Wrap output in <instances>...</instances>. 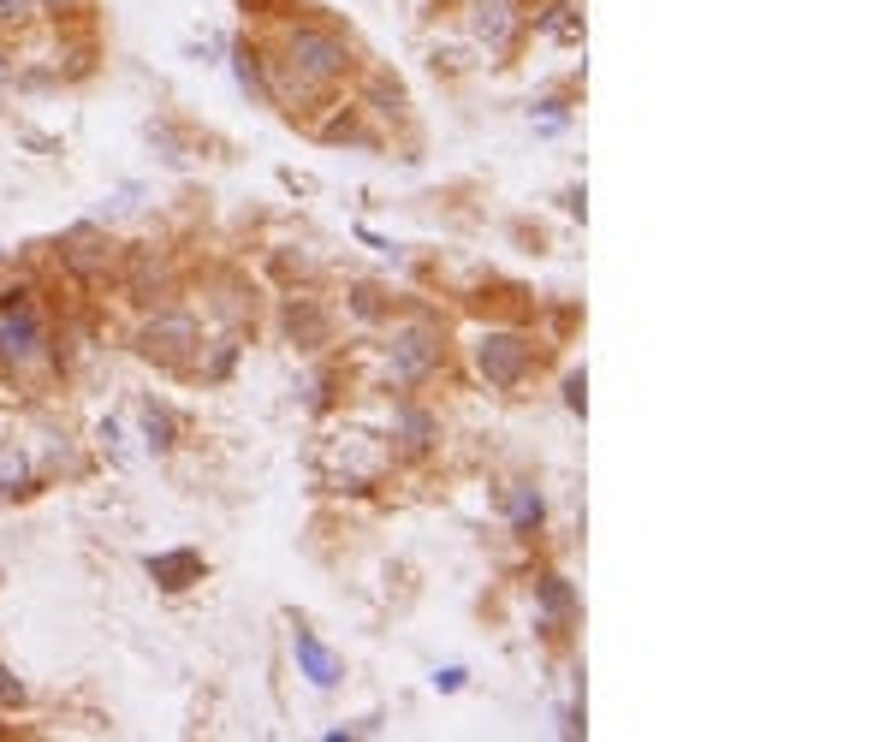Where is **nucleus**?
Returning a JSON list of instances; mask_svg holds the SVG:
<instances>
[{
	"label": "nucleus",
	"instance_id": "nucleus-1",
	"mask_svg": "<svg viewBox=\"0 0 891 742\" xmlns=\"http://www.w3.org/2000/svg\"><path fill=\"white\" fill-rule=\"evenodd\" d=\"M42 315H37V303H24V298H7L0 303V357L12 362V369H24V362H37L42 357Z\"/></svg>",
	"mask_w": 891,
	"mask_h": 742
},
{
	"label": "nucleus",
	"instance_id": "nucleus-8",
	"mask_svg": "<svg viewBox=\"0 0 891 742\" xmlns=\"http://www.w3.org/2000/svg\"><path fill=\"white\" fill-rule=\"evenodd\" d=\"M149 571H156V576L167 582V589H184V576L197 571V559H191V552H173V559H156Z\"/></svg>",
	"mask_w": 891,
	"mask_h": 742
},
{
	"label": "nucleus",
	"instance_id": "nucleus-6",
	"mask_svg": "<svg viewBox=\"0 0 891 742\" xmlns=\"http://www.w3.org/2000/svg\"><path fill=\"white\" fill-rule=\"evenodd\" d=\"M191 339H197V321H191V315H167V321L149 327V351H161V357H179Z\"/></svg>",
	"mask_w": 891,
	"mask_h": 742
},
{
	"label": "nucleus",
	"instance_id": "nucleus-7",
	"mask_svg": "<svg viewBox=\"0 0 891 742\" xmlns=\"http://www.w3.org/2000/svg\"><path fill=\"white\" fill-rule=\"evenodd\" d=\"M298 660H303V671H310V683H321V689H328V683L339 678V665H333V653H328V648H321V642H316V635H310V630H298Z\"/></svg>",
	"mask_w": 891,
	"mask_h": 742
},
{
	"label": "nucleus",
	"instance_id": "nucleus-4",
	"mask_svg": "<svg viewBox=\"0 0 891 742\" xmlns=\"http://www.w3.org/2000/svg\"><path fill=\"white\" fill-rule=\"evenodd\" d=\"M475 37L488 48H505L518 37V7L511 0H475Z\"/></svg>",
	"mask_w": 891,
	"mask_h": 742
},
{
	"label": "nucleus",
	"instance_id": "nucleus-9",
	"mask_svg": "<svg viewBox=\"0 0 891 742\" xmlns=\"http://www.w3.org/2000/svg\"><path fill=\"white\" fill-rule=\"evenodd\" d=\"M30 19V0H0V24H24Z\"/></svg>",
	"mask_w": 891,
	"mask_h": 742
},
{
	"label": "nucleus",
	"instance_id": "nucleus-5",
	"mask_svg": "<svg viewBox=\"0 0 891 742\" xmlns=\"http://www.w3.org/2000/svg\"><path fill=\"white\" fill-rule=\"evenodd\" d=\"M428 362H434V339L428 333H404L399 344H392V374H399V381H417Z\"/></svg>",
	"mask_w": 891,
	"mask_h": 742
},
{
	"label": "nucleus",
	"instance_id": "nucleus-3",
	"mask_svg": "<svg viewBox=\"0 0 891 742\" xmlns=\"http://www.w3.org/2000/svg\"><path fill=\"white\" fill-rule=\"evenodd\" d=\"M523 362H529V344H523L518 333H493V339H482V374H488V381L511 387V381L523 374Z\"/></svg>",
	"mask_w": 891,
	"mask_h": 742
},
{
	"label": "nucleus",
	"instance_id": "nucleus-2",
	"mask_svg": "<svg viewBox=\"0 0 891 742\" xmlns=\"http://www.w3.org/2000/svg\"><path fill=\"white\" fill-rule=\"evenodd\" d=\"M291 66L310 72L316 83H328V78L346 72V48H339L333 37H321V30H298V37H291Z\"/></svg>",
	"mask_w": 891,
	"mask_h": 742
},
{
	"label": "nucleus",
	"instance_id": "nucleus-10",
	"mask_svg": "<svg viewBox=\"0 0 891 742\" xmlns=\"http://www.w3.org/2000/svg\"><path fill=\"white\" fill-rule=\"evenodd\" d=\"M535 517H541V499L523 493V499H518V523H535Z\"/></svg>",
	"mask_w": 891,
	"mask_h": 742
},
{
	"label": "nucleus",
	"instance_id": "nucleus-11",
	"mask_svg": "<svg viewBox=\"0 0 891 742\" xmlns=\"http://www.w3.org/2000/svg\"><path fill=\"white\" fill-rule=\"evenodd\" d=\"M48 7H60V12H66V7H78V0H48Z\"/></svg>",
	"mask_w": 891,
	"mask_h": 742
}]
</instances>
